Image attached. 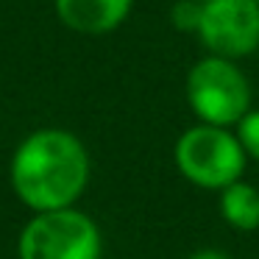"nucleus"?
<instances>
[{
  "instance_id": "obj_1",
  "label": "nucleus",
  "mask_w": 259,
  "mask_h": 259,
  "mask_svg": "<svg viewBox=\"0 0 259 259\" xmlns=\"http://www.w3.org/2000/svg\"><path fill=\"white\" fill-rule=\"evenodd\" d=\"M90 181V153L64 128H42L25 137L12 159V187L34 212L73 206Z\"/></svg>"
},
{
  "instance_id": "obj_2",
  "label": "nucleus",
  "mask_w": 259,
  "mask_h": 259,
  "mask_svg": "<svg viewBox=\"0 0 259 259\" xmlns=\"http://www.w3.org/2000/svg\"><path fill=\"white\" fill-rule=\"evenodd\" d=\"M187 103L198 123L231 128L253 109L251 84L234 59L209 53L187 73Z\"/></svg>"
},
{
  "instance_id": "obj_3",
  "label": "nucleus",
  "mask_w": 259,
  "mask_h": 259,
  "mask_svg": "<svg viewBox=\"0 0 259 259\" xmlns=\"http://www.w3.org/2000/svg\"><path fill=\"white\" fill-rule=\"evenodd\" d=\"M176 167L190 184L201 190H223L245 173V151L231 128L198 123L176 142Z\"/></svg>"
},
{
  "instance_id": "obj_4",
  "label": "nucleus",
  "mask_w": 259,
  "mask_h": 259,
  "mask_svg": "<svg viewBox=\"0 0 259 259\" xmlns=\"http://www.w3.org/2000/svg\"><path fill=\"white\" fill-rule=\"evenodd\" d=\"M20 259H101V231L75 206L36 212L20 234Z\"/></svg>"
},
{
  "instance_id": "obj_5",
  "label": "nucleus",
  "mask_w": 259,
  "mask_h": 259,
  "mask_svg": "<svg viewBox=\"0 0 259 259\" xmlns=\"http://www.w3.org/2000/svg\"><path fill=\"white\" fill-rule=\"evenodd\" d=\"M198 39L209 53L223 59H245L259 51L256 0H206L198 25Z\"/></svg>"
},
{
  "instance_id": "obj_6",
  "label": "nucleus",
  "mask_w": 259,
  "mask_h": 259,
  "mask_svg": "<svg viewBox=\"0 0 259 259\" xmlns=\"http://www.w3.org/2000/svg\"><path fill=\"white\" fill-rule=\"evenodd\" d=\"M131 12V0H56V14L78 34H109Z\"/></svg>"
},
{
  "instance_id": "obj_7",
  "label": "nucleus",
  "mask_w": 259,
  "mask_h": 259,
  "mask_svg": "<svg viewBox=\"0 0 259 259\" xmlns=\"http://www.w3.org/2000/svg\"><path fill=\"white\" fill-rule=\"evenodd\" d=\"M220 218L234 231L259 229V190L248 181L237 179L220 190Z\"/></svg>"
},
{
  "instance_id": "obj_8",
  "label": "nucleus",
  "mask_w": 259,
  "mask_h": 259,
  "mask_svg": "<svg viewBox=\"0 0 259 259\" xmlns=\"http://www.w3.org/2000/svg\"><path fill=\"white\" fill-rule=\"evenodd\" d=\"M201 14H203L201 0H176L173 9H170V20H173V25L179 31H184V34H198Z\"/></svg>"
},
{
  "instance_id": "obj_9",
  "label": "nucleus",
  "mask_w": 259,
  "mask_h": 259,
  "mask_svg": "<svg viewBox=\"0 0 259 259\" xmlns=\"http://www.w3.org/2000/svg\"><path fill=\"white\" fill-rule=\"evenodd\" d=\"M234 134H237V140H240L245 156L259 162V109H251V112L237 123Z\"/></svg>"
},
{
  "instance_id": "obj_10",
  "label": "nucleus",
  "mask_w": 259,
  "mask_h": 259,
  "mask_svg": "<svg viewBox=\"0 0 259 259\" xmlns=\"http://www.w3.org/2000/svg\"><path fill=\"white\" fill-rule=\"evenodd\" d=\"M187 259H231V256L223 253V251H218V248H201V251L190 253Z\"/></svg>"
},
{
  "instance_id": "obj_11",
  "label": "nucleus",
  "mask_w": 259,
  "mask_h": 259,
  "mask_svg": "<svg viewBox=\"0 0 259 259\" xmlns=\"http://www.w3.org/2000/svg\"><path fill=\"white\" fill-rule=\"evenodd\" d=\"M201 3H206V0H201Z\"/></svg>"
},
{
  "instance_id": "obj_12",
  "label": "nucleus",
  "mask_w": 259,
  "mask_h": 259,
  "mask_svg": "<svg viewBox=\"0 0 259 259\" xmlns=\"http://www.w3.org/2000/svg\"><path fill=\"white\" fill-rule=\"evenodd\" d=\"M256 3H259V0H256Z\"/></svg>"
}]
</instances>
